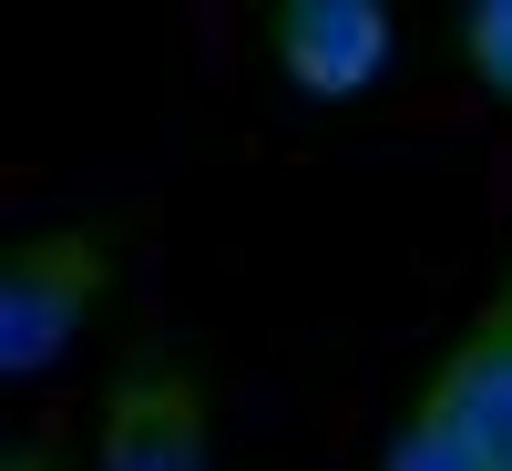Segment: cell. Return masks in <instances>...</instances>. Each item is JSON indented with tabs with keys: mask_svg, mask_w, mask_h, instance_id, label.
Listing matches in <instances>:
<instances>
[{
	"mask_svg": "<svg viewBox=\"0 0 512 471\" xmlns=\"http://www.w3.org/2000/svg\"><path fill=\"white\" fill-rule=\"evenodd\" d=\"M379 471H512V267L400 410Z\"/></svg>",
	"mask_w": 512,
	"mask_h": 471,
	"instance_id": "6da1fadb",
	"label": "cell"
},
{
	"mask_svg": "<svg viewBox=\"0 0 512 471\" xmlns=\"http://www.w3.org/2000/svg\"><path fill=\"white\" fill-rule=\"evenodd\" d=\"M103 277H113V246L103 236H82V226L21 236L11 256H0V369H11V379L52 369L62 338L82 328V308L103 297Z\"/></svg>",
	"mask_w": 512,
	"mask_h": 471,
	"instance_id": "7a4b0ae2",
	"label": "cell"
},
{
	"mask_svg": "<svg viewBox=\"0 0 512 471\" xmlns=\"http://www.w3.org/2000/svg\"><path fill=\"white\" fill-rule=\"evenodd\" d=\"M103 471H205V379L154 338L103 379Z\"/></svg>",
	"mask_w": 512,
	"mask_h": 471,
	"instance_id": "3957f363",
	"label": "cell"
},
{
	"mask_svg": "<svg viewBox=\"0 0 512 471\" xmlns=\"http://www.w3.org/2000/svg\"><path fill=\"white\" fill-rule=\"evenodd\" d=\"M267 52L277 72L297 82V93H359V82H379V62H390V11L379 0H287V11L267 21Z\"/></svg>",
	"mask_w": 512,
	"mask_h": 471,
	"instance_id": "277c9868",
	"label": "cell"
},
{
	"mask_svg": "<svg viewBox=\"0 0 512 471\" xmlns=\"http://www.w3.org/2000/svg\"><path fill=\"white\" fill-rule=\"evenodd\" d=\"M461 62H472L482 93L512 103V0H472V11H461Z\"/></svg>",
	"mask_w": 512,
	"mask_h": 471,
	"instance_id": "5b68a950",
	"label": "cell"
},
{
	"mask_svg": "<svg viewBox=\"0 0 512 471\" xmlns=\"http://www.w3.org/2000/svg\"><path fill=\"white\" fill-rule=\"evenodd\" d=\"M0 471H62V451H52V441H11V451H0Z\"/></svg>",
	"mask_w": 512,
	"mask_h": 471,
	"instance_id": "8992f818",
	"label": "cell"
}]
</instances>
